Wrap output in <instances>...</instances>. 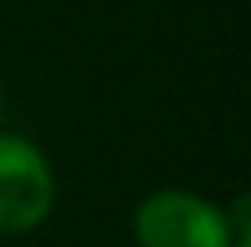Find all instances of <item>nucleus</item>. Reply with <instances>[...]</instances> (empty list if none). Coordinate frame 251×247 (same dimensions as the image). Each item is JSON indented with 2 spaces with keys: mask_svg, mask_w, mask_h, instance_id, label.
<instances>
[{
  "mask_svg": "<svg viewBox=\"0 0 251 247\" xmlns=\"http://www.w3.org/2000/svg\"><path fill=\"white\" fill-rule=\"evenodd\" d=\"M55 178L33 142L0 135V233H29L51 215Z\"/></svg>",
  "mask_w": 251,
  "mask_h": 247,
  "instance_id": "nucleus-2",
  "label": "nucleus"
},
{
  "mask_svg": "<svg viewBox=\"0 0 251 247\" xmlns=\"http://www.w3.org/2000/svg\"><path fill=\"white\" fill-rule=\"evenodd\" d=\"M237 247H251V236H240V240H237Z\"/></svg>",
  "mask_w": 251,
  "mask_h": 247,
  "instance_id": "nucleus-4",
  "label": "nucleus"
},
{
  "mask_svg": "<svg viewBox=\"0 0 251 247\" xmlns=\"http://www.w3.org/2000/svg\"><path fill=\"white\" fill-rule=\"evenodd\" d=\"M222 218H226V225H229V236H237V240L240 236H251V193H240Z\"/></svg>",
  "mask_w": 251,
  "mask_h": 247,
  "instance_id": "nucleus-3",
  "label": "nucleus"
},
{
  "mask_svg": "<svg viewBox=\"0 0 251 247\" xmlns=\"http://www.w3.org/2000/svg\"><path fill=\"white\" fill-rule=\"evenodd\" d=\"M138 247H233L219 207L186 189H164L135 211Z\"/></svg>",
  "mask_w": 251,
  "mask_h": 247,
  "instance_id": "nucleus-1",
  "label": "nucleus"
}]
</instances>
